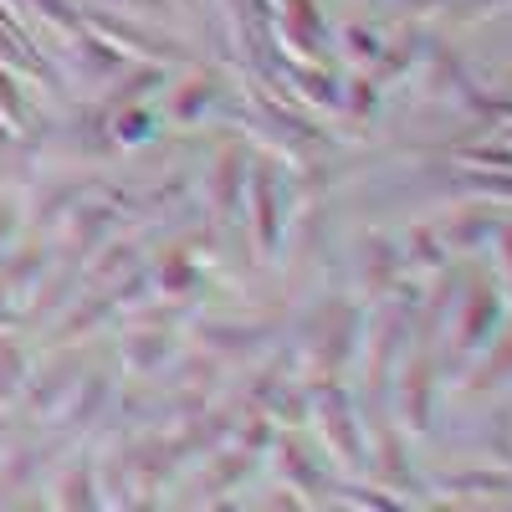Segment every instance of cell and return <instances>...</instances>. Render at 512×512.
<instances>
[{"mask_svg": "<svg viewBox=\"0 0 512 512\" xmlns=\"http://www.w3.org/2000/svg\"><path fill=\"white\" fill-rule=\"evenodd\" d=\"M492 323H497V297L492 292H477L472 308H466V323H461V354H477L487 338L497 333Z\"/></svg>", "mask_w": 512, "mask_h": 512, "instance_id": "cell-1", "label": "cell"}, {"mask_svg": "<svg viewBox=\"0 0 512 512\" xmlns=\"http://www.w3.org/2000/svg\"><path fill=\"white\" fill-rule=\"evenodd\" d=\"M323 425L333 431V441L344 446V456H349V461H359V436H354V420H349V400L338 395V390L323 400Z\"/></svg>", "mask_w": 512, "mask_h": 512, "instance_id": "cell-2", "label": "cell"}, {"mask_svg": "<svg viewBox=\"0 0 512 512\" xmlns=\"http://www.w3.org/2000/svg\"><path fill=\"white\" fill-rule=\"evenodd\" d=\"M405 415L415 431L431 420V374H425V364H410V374H405Z\"/></svg>", "mask_w": 512, "mask_h": 512, "instance_id": "cell-3", "label": "cell"}, {"mask_svg": "<svg viewBox=\"0 0 512 512\" xmlns=\"http://www.w3.org/2000/svg\"><path fill=\"white\" fill-rule=\"evenodd\" d=\"M113 41H128V47H144L149 57H164V62H185V47H154V36L134 31V26H123V21H98Z\"/></svg>", "mask_w": 512, "mask_h": 512, "instance_id": "cell-4", "label": "cell"}, {"mask_svg": "<svg viewBox=\"0 0 512 512\" xmlns=\"http://www.w3.org/2000/svg\"><path fill=\"white\" fill-rule=\"evenodd\" d=\"M241 175H246V164H241V154H226L221 159V169H216V210H221V216H231V210H236V190H241Z\"/></svg>", "mask_w": 512, "mask_h": 512, "instance_id": "cell-5", "label": "cell"}, {"mask_svg": "<svg viewBox=\"0 0 512 512\" xmlns=\"http://www.w3.org/2000/svg\"><path fill=\"white\" fill-rule=\"evenodd\" d=\"M128 364H134V369H154L164 354H169V338L164 333H139V338H128Z\"/></svg>", "mask_w": 512, "mask_h": 512, "instance_id": "cell-6", "label": "cell"}, {"mask_svg": "<svg viewBox=\"0 0 512 512\" xmlns=\"http://www.w3.org/2000/svg\"><path fill=\"white\" fill-rule=\"evenodd\" d=\"M256 205H262V241L272 246V241H277V226H272L277 205H272V180H267V175H256Z\"/></svg>", "mask_w": 512, "mask_h": 512, "instance_id": "cell-7", "label": "cell"}, {"mask_svg": "<svg viewBox=\"0 0 512 512\" xmlns=\"http://www.w3.org/2000/svg\"><path fill=\"white\" fill-rule=\"evenodd\" d=\"M282 472H292L303 487H313V482H318V472H313V461L303 456V446H282Z\"/></svg>", "mask_w": 512, "mask_h": 512, "instance_id": "cell-8", "label": "cell"}, {"mask_svg": "<svg viewBox=\"0 0 512 512\" xmlns=\"http://www.w3.org/2000/svg\"><path fill=\"white\" fill-rule=\"evenodd\" d=\"M190 282H195V267L185 262V256H175L169 267H159V287H164V292H185Z\"/></svg>", "mask_w": 512, "mask_h": 512, "instance_id": "cell-9", "label": "cell"}, {"mask_svg": "<svg viewBox=\"0 0 512 512\" xmlns=\"http://www.w3.org/2000/svg\"><path fill=\"white\" fill-rule=\"evenodd\" d=\"M200 338H210V344H216V349H256V344H262V333H231V328L200 333Z\"/></svg>", "mask_w": 512, "mask_h": 512, "instance_id": "cell-10", "label": "cell"}, {"mask_svg": "<svg viewBox=\"0 0 512 512\" xmlns=\"http://www.w3.org/2000/svg\"><path fill=\"white\" fill-rule=\"evenodd\" d=\"M113 134H118V139H144V134H149V118H144V113H118Z\"/></svg>", "mask_w": 512, "mask_h": 512, "instance_id": "cell-11", "label": "cell"}, {"mask_svg": "<svg viewBox=\"0 0 512 512\" xmlns=\"http://www.w3.org/2000/svg\"><path fill=\"white\" fill-rule=\"evenodd\" d=\"M349 41H354V52H359V57H379V36H374V31L354 26V31H349Z\"/></svg>", "mask_w": 512, "mask_h": 512, "instance_id": "cell-12", "label": "cell"}, {"mask_svg": "<svg viewBox=\"0 0 512 512\" xmlns=\"http://www.w3.org/2000/svg\"><path fill=\"white\" fill-rule=\"evenodd\" d=\"M502 262H507V272H512V231H502Z\"/></svg>", "mask_w": 512, "mask_h": 512, "instance_id": "cell-13", "label": "cell"}]
</instances>
